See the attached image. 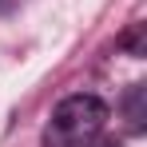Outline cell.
<instances>
[{
    "instance_id": "3957f363",
    "label": "cell",
    "mask_w": 147,
    "mask_h": 147,
    "mask_svg": "<svg viewBox=\"0 0 147 147\" xmlns=\"http://www.w3.org/2000/svg\"><path fill=\"white\" fill-rule=\"evenodd\" d=\"M107 147H115V143H107Z\"/></svg>"
},
{
    "instance_id": "6da1fadb",
    "label": "cell",
    "mask_w": 147,
    "mask_h": 147,
    "mask_svg": "<svg viewBox=\"0 0 147 147\" xmlns=\"http://www.w3.org/2000/svg\"><path fill=\"white\" fill-rule=\"evenodd\" d=\"M107 123V103L99 96H68L44 127V147H92Z\"/></svg>"
},
{
    "instance_id": "7a4b0ae2",
    "label": "cell",
    "mask_w": 147,
    "mask_h": 147,
    "mask_svg": "<svg viewBox=\"0 0 147 147\" xmlns=\"http://www.w3.org/2000/svg\"><path fill=\"white\" fill-rule=\"evenodd\" d=\"M12 4H20V0H0V12H8Z\"/></svg>"
}]
</instances>
